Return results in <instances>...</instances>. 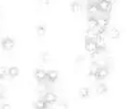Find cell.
I'll list each match as a JSON object with an SVG mask.
<instances>
[{"label":"cell","mask_w":127,"mask_h":109,"mask_svg":"<svg viewBox=\"0 0 127 109\" xmlns=\"http://www.w3.org/2000/svg\"><path fill=\"white\" fill-rule=\"evenodd\" d=\"M71 12L75 14H78L82 12V5L78 2H73L70 6Z\"/></svg>","instance_id":"obj_11"},{"label":"cell","mask_w":127,"mask_h":109,"mask_svg":"<svg viewBox=\"0 0 127 109\" xmlns=\"http://www.w3.org/2000/svg\"><path fill=\"white\" fill-rule=\"evenodd\" d=\"M95 34L96 35H101V36H105L106 35V33H107V28H103V27H97L96 29H95Z\"/></svg>","instance_id":"obj_22"},{"label":"cell","mask_w":127,"mask_h":109,"mask_svg":"<svg viewBox=\"0 0 127 109\" xmlns=\"http://www.w3.org/2000/svg\"><path fill=\"white\" fill-rule=\"evenodd\" d=\"M58 78V72L57 70H50L47 72L46 79L49 82H56Z\"/></svg>","instance_id":"obj_9"},{"label":"cell","mask_w":127,"mask_h":109,"mask_svg":"<svg viewBox=\"0 0 127 109\" xmlns=\"http://www.w3.org/2000/svg\"><path fill=\"white\" fill-rule=\"evenodd\" d=\"M109 75V69L107 67H100L98 68L96 73L95 74L94 77L96 78V79H104L108 77Z\"/></svg>","instance_id":"obj_6"},{"label":"cell","mask_w":127,"mask_h":109,"mask_svg":"<svg viewBox=\"0 0 127 109\" xmlns=\"http://www.w3.org/2000/svg\"><path fill=\"white\" fill-rule=\"evenodd\" d=\"M39 2L43 6H49L50 3H51V0H39Z\"/></svg>","instance_id":"obj_25"},{"label":"cell","mask_w":127,"mask_h":109,"mask_svg":"<svg viewBox=\"0 0 127 109\" xmlns=\"http://www.w3.org/2000/svg\"><path fill=\"white\" fill-rule=\"evenodd\" d=\"M42 99H43V101H44L48 105H51V104H55V103H57V101H58V96H57L56 93H54V92L47 91L46 93L43 94Z\"/></svg>","instance_id":"obj_1"},{"label":"cell","mask_w":127,"mask_h":109,"mask_svg":"<svg viewBox=\"0 0 127 109\" xmlns=\"http://www.w3.org/2000/svg\"><path fill=\"white\" fill-rule=\"evenodd\" d=\"M47 88H48V86H47V84H46L45 81H41L37 85V91L40 94H42V95L47 92Z\"/></svg>","instance_id":"obj_18"},{"label":"cell","mask_w":127,"mask_h":109,"mask_svg":"<svg viewBox=\"0 0 127 109\" xmlns=\"http://www.w3.org/2000/svg\"><path fill=\"white\" fill-rule=\"evenodd\" d=\"M33 106H34L35 109H47L48 108V104L43 101L42 98L37 99V100L34 102V103H33Z\"/></svg>","instance_id":"obj_12"},{"label":"cell","mask_w":127,"mask_h":109,"mask_svg":"<svg viewBox=\"0 0 127 109\" xmlns=\"http://www.w3.org/2000/svg\"><path fill=\"white\" fill-rule=\"evenodd\" d=\"M121 36V31L116 28V27H113L110 31H109V37L112 39H118L120 38Z\"/></svg>","instance_id":"obj_13"},{"label":"cell","mask_w":127,"mask_h":109,"mask_svg":"<svg viewBox=\"0 0 127 109\" xmlns=\"http://www.w3.org/2000/svg\"><path fill=\"white\" fill-rule=\"evenodd\" d=\"M87 12L89 13L91 16H94L95 17V15L99 13V9H98V6L97 4H94V3H89V5L87 7Z\"/></svg>","instance_id":"obj_8"},{"label":"cell","mask_w":127,"mask_h":109,"mask_svg":"<svg viewBox=\"0 0 127 109\" xmlns=\"http://www.w3.org/2000/svg\"><path fill=\"white\" fill-rule=\"evenodd\" d=\"M46 77H47V71H45L44 69L38 68V69L34 71V77H35V79H37L38 82L45 81Z\"/></svg>","instance_id":"obj_7"},{"label":"cell","mask_w":127,"mask_h":109,"mask_svg":"<svg viewBox=\"0 0 127 109\" xmlns=\"http://www.w3.org/2000/svg\"><path fill=\"white\" fill-rule=\"evenodd\" d=\"M95 42L98 50L100 51H104L105 50V47H106V38H105V36H101V35H96L95 38Z\"/></svg>","instance_id":"obj_5"},{"label":"cell","mask_w":127,"mask_h":109,"mask_svg":"<svg viewBox=\"0 0 127 109\" xmlns=\"http://www.w3.org/2000/svg\"><path fill=\"white\" fill-rule=\"evenodd\" d=\"M8 76V68L0 66V78H5Z\"/></svg>","instance_id":"obj_21"},{"label":"cell","mask_w":127,"mask_h":109,"mask_svg":"<svg viewBox=\"0 0 127 109\" xmlns=\"http://www.w3.org/2000/svg\"><path fill=\"white\" fill-rule=\"evenodd\" d=\"M53 57H52V55L50 53H48V52H45L43 53V55H42V60L44 61V62H49V61H51Z\"/></svg>","instance_id":"obj_23"},{"label":"cell","mask_w":127,"mask_h":109,"mask_svg":"<svg viewBox=\"0 0 127 109\" xmlns=\"http://www.w3.org/2000/svg\"><path fill=\"white\" fill-rule=\"evenodd\" d=\"M78 95L81 99H88L91 95V91H90L89 88L87 87H82L80 88L79 91H78Z\"/></svg>","instance_id":"obj_16"},{"label":"cell","mask_w":127,"mask_h":109,"mask_svg":"<svg viewBox=\"0 0 127 109\" xmlns=\"http://www.w3.org/2000/svg\"><path fill=\"white\" fill-rule=\"evenodd\" d=\"M85 50L88 52L91 56L98 51V48L95 44V40H86L85 41Z\"/></svg>","instance_id":"obj_4"},{"label":"cell","mask_w":127,"mask_h":109,"mask_svg":"<svg viewBox=\"0 0 127 109\" xmlns=\"http://www.w3.org/2000/svg\"><path fill=\"white\" fill-rule=\"evenodd\" d=\"M97 19V23L99 27H103V28H107L110 23L109 21V17L107 16H100V17H96Z\"/></svg>","instance_id":"obj_14"},{"label":"cell","mask_w":127,"mask_h":109,"mask_svg":"<svg viewBox=\"0 0 127 109\" xmlns=\"http://www.w3.org/2000/svg\"><path fill=\"white\" fill-rule=\"evenodd\" d=\"M0 109H12L11 104L8 103H2L0 104Z\"/></svg>","instance_id":"obj_24"},{"label":"cell","mask_w":127,"mask_h":109,"mask_svg":"<svg viewBox=\"0 0 127 109\" xmlns=\"http://www.w3.org/2000/svg\"><path fill=\"white\" fill-rule=\"evenodd\" d=\"M106 1H108V2L110 3V4H111V5H114L115 3L117 2V0H106Z\"/></svg>","instance_id":"obj_26"},{"label":"cell","mask_w":127,"mask_h":109,"mask_svg":"<svg viewBox=\"0 0 127 109\" xmlns=\"http://www.w3.org/2000/svg\"><path fill=\"white\" fill-rule=\"evenodd\" d=\"M1 46L2 48L5 50V51H12L14 46H15V41L14 39L10 37V36H7L5 38L2 39L1 41Z\"/></svg>","instance_id":"obj_2"},{"label":"cell","mask_w":127,"mask_h":109,"mask_svg":"<svg viewBox=\"0 0 127 109\" xmlns=\"http://www.w3.org/2000/svg\"><path fill=\"white\" fill-rule=\"evenodd\" d=\"M36 34L39 37H42L44 36L45 34H46V27L44 25H39L36 28Z\"/></svg>","instance_id":"obj_20"},{"label":"cell","mask_w":127,"mask_h":109,"mask_svg":"<svg viewBox=\"0 0 127 109\" xmlns=\"http://www.w3.org/2000/svg\"><path fill=\"white\" fill-rule=\"evenodd\" d=\"M19 75V69L16 66H12L10 68H8V76L12 78L16 77Z\"/></svg>","instance_id":"obj_15"},{"label":"cell","mask_w":127,"mask_h":109,"mask_svg":"<svg viewBox=\"0 0 127 109\" xmlns=\"http://www.w3.org/2000/svg\"><path fill=\"white\" fill-rule=\"evenodd\" d=\"M97 6L99 11L103 13H109L112 11V7L113 5H111L108 1L106 0H100L98 3H97Z\"/></svg>","instance_id":"obj_3"},{"label":"cell","mask_w":127,"mask_h":109,"mask_svg":"<svg viewBox=\"0 0 127 109\" xmlns=\"http://www.w3.org/2000/svg\"><path fill=\"white\" fill-rule=\"evenodd\" d=\"M95 36H96V34L95 31H92V30H87L85 33V38L86 40H95Z\"/></svg>","instance_id":"obj_19"},{"label":"cell","mask_w":127,"mask_h":109,"mask_svg":"<svg viewBox=\"0 0 127 109\" xmlns=\"http://www.w3.org/2000/svg\"><path fill=\"white\" fill-rule=\"evenodd\" d=\"M87 25H88V30L95 31V29L98 27V23H97L96 17L90 16L89 18H88V21H87Z\"/></svg>","instance_id":"obj_10"},{"label":"cell","mask_w":127,"mask_h":109,"mask_svg":"<svg viewBox=\"0 0 127 109\" xmlns=\"http://www.w3.org/2000/svg\"><path fill=\"white\" fill-rule=\"evenodd\" d=\"M107 91H108V88H107L106 84L104 83L98 84L96 86V88H95V92H96L97 95H104V94L107 93Z\"/></svg>","instance_id":"obj_17"}]
</instances>
